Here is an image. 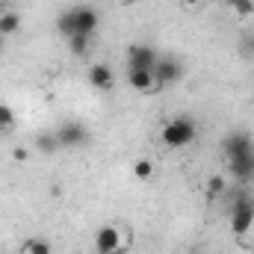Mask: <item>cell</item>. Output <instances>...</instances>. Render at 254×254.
I'll use <instances>...</instances> for the list:
<instances>
[{"instance_id":"obj_19","label":"cell","mask_w":254,"mask_h":254,"mask_svg":"<svg viewBox=\"0 0 254 254\" xmlns=\"http://www.w3.org/2000/svg\"><path fill=\"white\" fill-rule=\"evenodd\" d=\"M240 51H243L249 60H254V36H252V33H246V36H243V42H240Z\"/></svg>"},{"instance_id":"obj_13","label":"cell","mask_w":254,"mask_h":254,"mask_svg":"<svg viewBox=\"0 0 254 254\" xmlns=\"http://www.w3.org/2000/svg\"><path fill=\"white\" fill-rule=\"evenodd\" d=\"M18 30H21V15L15 9L0 12V36H15Z\"/></svg>"},{"instance_id":"obj_16","label":"cell","mask_w":254,"mask_h":254,"mask_svg":"<svg viewBox=\"0 0 254 254\" xmlns=\"http://www.w3.org/2000/svg\"><path fill=\"white\" fill-rule=\"evenodd\" d=\"M225 190H228V184H225V178H222V175H213V178L207 181V198H213V201H216V198H222V195H225Z\"/></svg>"},{"instance_id":"obj_3","label":"cell","mask_w":254,"mask_h":254,"mask_svg":"<svg viewBox=\"0 0 254 254\" xmlns=\"http://www.w3.org/2000/svg\"><path fill=\"white\" fill-rule=\"evenodd\" d=\"M254 228V201L252 198H240L231 210V231L237 237H246Z\"/></svg>"},{"instance_id":"obj_7","label":"cell","mask_w":254,"mask_h":254,"mask_svg":"<svg viewBox=\"0 0 254 254\" xmlns=\"http://www.w3.org/2000/svg\"><path fill=\"white\" fill-rule=\"evenodd\" d=\"M86 139H89L86 127L77 125V122H65V125L57 127V142H60V148H80Z\"/></svg>"},{"instance_id":"obj_14","label":"cell","mask_w":254,"mask_h":254,"mask_svg":"<svg viewBox=\"0 0 254 254\" xmlns=\"http://www.w3.org/2000/svg\"><path fill=\"white\" fill-rule=\"evenodd\" d=\"M21 254H51V243L45 237H30V240H24Z\"/></svg>"},{"instance_id":"obj_28","label":"cell","mask_w":254,"mask_h":254,"mask_svg":"<svg viewBox=\"0 0 254 254\" xmlns=\"http://www.w3.org/2000/svg\"><path fill=\"white\" fill-rule=\"evenodd\" d=\"M252 201H254V198H252Z\"/></svg>"},{"instance_id":"obj_6","label":"cell","mask_w":254,"mask_h":254,"mask_svg":"<svg viewBox=\"0 0 254 254\" xmlns=\"http://www.w3.org/2000/svg\"><path fill=\"white\" fill-rule=\"evenodd\" d=\"M127 83H130V89H136L139 95H154V92H160V86H157V80H154V68H130V71H127Z\"/></svg>"},{"instance_id":"obj_25","label":"cell","mask_w":254,"mask_h":254,"mask_svg":"<svg viewBox=\"0 0 254 254\" xmlns=\"http://www.w3.org/2000/svg\"><path fill=\"white\" fill-rule=\"evenodd\" d=\"M122 3H136V0H122Z\"/></svg>"},{"instance_id":"obj_4","label":"cell","mask_w":254,"mask_h":254,"mask_svg":"<svg viewBox=\"0 0 254 254\" xmlns=\"http://www.w3.org/2000/svg\"><path fill=\"white\" fill-rule=\"evenodd\" d=\"M222 154H225L228 160H237V157L254 154V139L246 133V130H231V133L222 139Z\"/></svg>"},{"instance_id":"obj_8","label":"cell","mask_w":254,"mask_h":254,"mask_svg":"<svg viewBox=\"0 0 254 254\" xmlns=\"http://www.w3.org/2000/svg\"><path fill=\"white\" fill-rule=\"evenodd\" d=\"M160 60V54L151 45H130L127 48V65L130 68H154Z\"/></svg>"},{"instance_id":"obj_18","label":"cell","mask_w":254,"mask_h":254,"mask_svg":"<svg viewBox=\"0 0 254 254\" xmlns=\"http://www.w3.org/2000/svg\"><path fill=\"white\" fill-rule=\"evenodd\" d=\"M68 48H71L74 57H83V54L89 51V36H71V39H68Z\"/></svg>"},{"instance_id":"obj_15","label":"cell","mask_w":254,"mask_h":254,"mask_svg":"<svg viewBox=\"0 0 254 254\" xmlns=\"http://www.w3.org/2000/svg\"><path fill=\"white\" fill-rule=\"evenodd\" d=\"M57 148H60L57 133H42V136L36 139V151H42V154H54Z\"/></svg>"},{"instance_id":"obj_17","label":"cell","mask_w":254,"mask_h":254,"mask_svg":"<svg viewBox=\"0 0 254 254\" xmlns=\"http://www.w3.org/2000/svg\"><path fill=\"white\" fill-rule=\"evenodd\" d=\"M151 175H154V163L151 160H136L133 163V178L136 181H151Z\"/></svg>"},{"instance_id":"obj_1","label":"cell","mask_w":254,"mask_h":254,"mask_svg":"<svg viewBox=\"0 0 254 254\" xmlns=\"http://www.w3.org/2000/svg\"><path fill=\"white\" fill-rule=\"evenodd\" d=\"M195 136H198V125L190 116H175L172 122L163 125V133H160L166 148H187L195 142Z\"/></svg>"},{"instance_id":"obj_9","label":"cell","mask_w":254,"mask_h":254,"mask_svg":"<svg viewBox=\"0 0 254 254\" xmlns=\"http://www.w3.org/2000/svg\"><path fill=\"white\" fill-rule=\"evenodd\" d=\"M86 80H89V86H92V89H98V92H110V89H113V83H116V74H113V68H110V65L95 63L92 68H89Z\"/></svg>"},{"instance_id":"obj_22","label":"cell","mask_w":254,"mask_h":254,"mask_svg":"<svg viewBox=\"0 0 254 254\" xmlns=\"http://www.w3.org/2000/svg\"><path fill=\"white\" fill-rule=\"evenodd\" d=\"M181 3H184V6H198L201 0H181Z\"/></svg>"},{"instance_id":"obj_11","label":"cell","mask_w":254,"mask_h":254,"mask_svg":"<svg viewBox=\"0 0 254 254\" xmlns=\"http://www.w3.org/2000/svg\"><path fill=\"white\" fill-rule=\"evenodd\" d=\"M228 169L237 181H252L254 178V154H246V157H237V160H228Z\"/></svg>"},{"instance_id":"obj_27","label":"cell","mask_w":254,"mask_h":254,"mask_svg":"<svg viewBox=\"0 0 254 254\" xmlns=\"http://www.w3.org/2000/svg\"><path fill=\"white\" fill-rule=\"evenodd\" d=\"M0 3H3V0H0Z\"/></svg>"},{"instance_id":"obj_2","label":"cell","mask_w":254,"mask_h":254,"mask_svg":"<svg viewBox=\"0 0 254 254\" xmlns=\"http://www.w3.org/2000/svg\"><path fill=\"white\" fill-rule=\"evenodd\" d=\"M130 249V231L125 225H104L95 234V252L101 254H125Z\"/></svg>"},{"instance_id":"obj_5","label":"cell","mask_w":254,"mask_h":254,"mask_svg":"<svg viewBox=\"0 0 254 254\" xmlns=\"http://www.w3.org/2000/svg\"><path fill=\"white\" fill-rule=\"evenodd\" d=\"M181 77H184V65L178 63L175 57H160L157 60V65H154V80H157L160 89L181 83Z\"/></svg>"},{"instance_id":"obj_21","label":"cell","mask_w":254,"mask_h":254,"mask_svg":"<svg viewBox=\"0 0 254 254\" xmlns=\"http://www.w3.org/2000/svg\"><path fill=\"white\" fill-rule=\"evenodd\" d=\"M12 157H15L18 163H21V160H27V148H15V154H12Z\"/></svg>"},{"instance_id":"obj_26","label":"cell","mask_w":254,"mask_h":254,"mask_svg":"<svg viewBox=\"0 0 254 254\" xmlns=\"http://www.w3.org/2000/svg\"><path fill=\"white\" fill-rule=\"evenodd\" d=\"M95 254H101V252H95Z\"/></svg>"},{"instance_id":"obj_23","label":"cell","mask_w":254,"mask_h":254,"mask_svg":"<svg viewBox=\"0 0 254 254\" xmlns=\"http://www.w3.org/2000/svg\"><path fill=\"white\" fill-rule=\"evenodd\" d=\"M225 3H228V6H237V3H240V0H225Z\"/></svg>"},{"instance_id":"obj_24","label":"cell","mask_w":254,"mask_h":254,"mask_svg":"<svg viewBox=\"0 0 254 254\" xmlns=\"http://www.w3.org/2000/svg\"><path fill=\"white\" fill-rule=\"evenodd\" d=\"M0 51H3V36H0Z\"/></svg>"},{"instance_id":"obj_12","label":"cell","mask_w":254,"mask_h":254,"mask_svg":"<svg viewBox=\"0 0 254 254\" xmlns=\"http://www.w3.org/2000/svg\"><path fill=\"white\" fill-rule=\"evenodd\" d=\"M57 33H60L63 39L77 36V9H65L63 15L57 18Z\"/></svg>"},{"instance_id":"obj_20","label":"cell","mask_w":254,"mask_h":254,"mask_svg":"<svg viewBox=\"0 0 254 254\" xmlns=\"http://www.w3.org/2000/svg\"><path fill=\"white\" fill-rule=\"evenodd\" d=\"M234 9H237V15H240V18H246V15H252V12H254V0H240Z\"/></svg>"},{"instance_id":"obj_10","label":"cell","mask_w":254,"mask_h":254,"mask_svg":"<svg viewBox=\"0 0 254 254\" xmlns=\"http://www.w3.org/2000/svg\"><path fill=\"white\" fill-rule=\"evenodd\" d=\"M77 9V36H95L98 30V12L92 6H74Z\"/></svg>"}]
</instances>
